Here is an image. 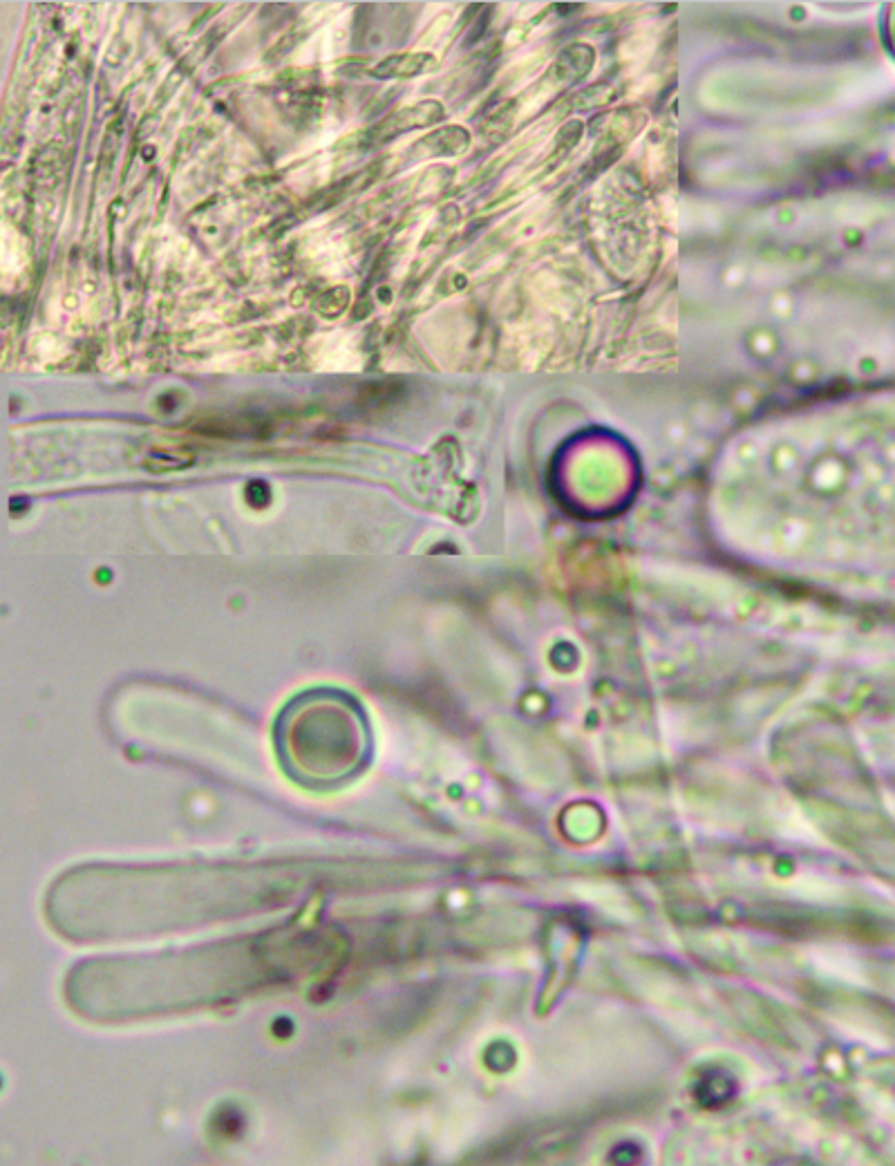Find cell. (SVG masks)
I'll return each instance as SVG.
<instances>
[{"mask_svg":"<svg viewBox=\"0 0 895 1166\" xmlns=\"http://www.w3.org/2000/svg\"><path fill=\"white\" fill-rule=\"evenodd\" d=\"M435 65V56L423 52H405L394 54L383 59L376 68H372V77L376 79H408L423 74Z\"/></svg>","mask_w":895,"mask_h":1166,"instance_id":"3957f363","label":"cell"},{"mask_svg":"<svg viewBox=\"0 0 895 1166\" xmlns=\"http://www.w3.org/2000/svg\"><path fill=\"white\" fill-rule=\"evenodd\" d=\"M289 759L314 779H341L363 761L365 737L358 714L343 705L307 708L289 721Z\"/></svg>","mask_w":895,"mask_h":1166,"instance_id":"6da1fadb","label":"cell"},{"mask_svg":"<svg viewBox=\"0 0 895 1166\" xmlns=\"http://www.w3.org/2000/svg\"><path fill=\"white\" fill-rule=\"evenodd\" d=\"M347 303H350V291H347V287H334V289H329L325 296H320V300L316 303V309L318 312H323L325 316L334 318L336 314L343 312Z\"/></svg>","mask_w":895,"mask_h":1166,"instance_id":"277c9868","label":"cell"},{"mask_svg":"<svg viewBox=\"0 0 895 1166\" xmlns=\"http://www.w3.org/2000/svg\"><path fill=\"white\" fill-rule=\"evenodd\" d=\"M441 115H444V110H441L437 101H423V103H417V106L401 108V110L394 112V115L385 119L383 124H379L372 130L374 141H385L394 135L405 133V130H410V128L428 126V124H432V121L441 119Z\"/></svg>","mask_w":895,"mask_h":1166,"instance_id":"7a4b0ae2","label":"cell"}]
</instances>
